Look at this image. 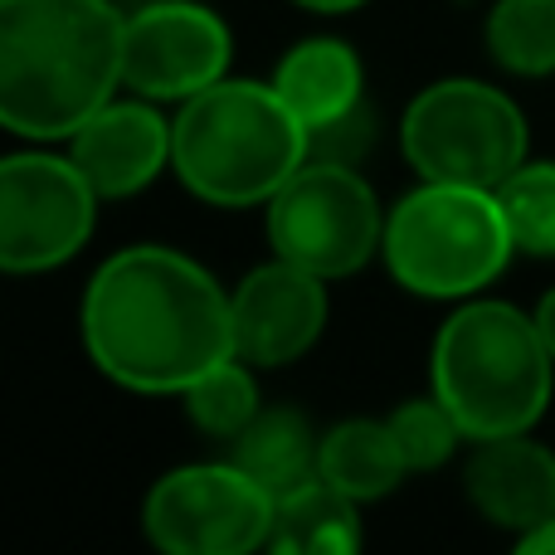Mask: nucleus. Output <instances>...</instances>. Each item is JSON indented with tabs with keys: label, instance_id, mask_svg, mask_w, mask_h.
Here are the masks:
<instances>
[{
	"label": "nucleus",
	"instance_id": "obj_1",
	"mask_svg": "<svg viewBox=\"0 0 555 555\" xmlns=\"http://www.w3.org/2000/svg\"><path fill=\"white\" fill-rule=\"evenodd\" d=\"M83 341L98 371L127 390L185 395V385L234 356V307L195 259L137 244L88 283Z\"/></svg>",
	"mask_w": 555,
	"mask_h": 555
},
{
	"label": "nucleus",
	"instance_id": "obj_2",
	"mask_svg": "<svg viewBox=\"0 0 555 555\" xmlns=\"http://www.w3.org/2000/svg\"><path fill=\"white\" fill-rule=\"evenodd\" d=\"M122 29L113 0H0V127L74 137L122 83Z\"/></svg>",
	"mask_w": 555,
	"mask_h": 555
},
{
	"label": "nucleus",
	"instance_id": "obj_3",
	"mask_svg": "<svg viewBox=\"0 0 555 555\" xmlns=\"http://www.w3.org/2000/svg\"><path fill=\"white\" fill-rule=\"evenodd\" d=\"M312 132L269 83L220 78L185 98L171 122V162L185 191L210 205H263L307 166Z\"/></svg>",
	"mask_w": 555,
	"mask_h": 555
},
{
	"label": "nucleus",
	"instance_id": "obj_4",
	"mask_svg": "<svg viewBox=\"0 0 555 555\" xmlns=\"http://www.w3.org/2000/svg\"><path fill=\"white\" fill-rule=\"evenodd\" d=\"M551 365L537 317L507 302H473L434 341V395L468 439L527 434L546 414Z\"/></svg>",
	"mask_w": 555,
	"mask_h": 555
},
{
	"label": "nucleus",
	"instance_id": "obj_5",
	"mask_svg": "<svg viewBox=\"0 0 555 555\" xmlns=\"http://www.w3.org/2000/svg\"><path fill=\"white\" fill-rule=\"evenodd\" d=\"M380 249L400 287L420 297H463L507 269L517 244L498 191L429 181L390 210Z\"/></svg>",
	"mask_w": 555,
	"mask_h": 555
},
{
	"label": "nucleus",
	"instance_id": "obj_6",
	"mask_svg": "<svg viewBox=\"0 0 555 555\" xmlns=\"http://www.w3.org/2000/svg\"><path fill=\"white\" fill-rule=\"evenodd\" d=\"M404 156L424 181L498 191L527 156V122L507 93L473 78L424 88L404 113Z\"/></svg>",
	"mask_w": 555,
	"mask_h": 555
},
{
	"label": "nucleus",
	"instance_id": "obj_7",
	"mask_svg": "<svg viewBox=\"0 0 555 555\" xmlns=\"http://www.w3.org/2000/svg\"><path fill=\"white\" fill-rule=\"evenodd\" d=\"M269 240L278 259L317 278L365 269L385 240L380 205L351 162H312L269 201Z\"/></svg>",
	"mask_w": 555,
	"mask_h": 555
},
{
	"label": "nucleus",
	"instance_id": "obj_8",
	"mask_svg": "<svg viewBox=\"0 0 555 555\" xmlns=\"http://www.w3.org/2000/svg\"><path fill=\"white\" fill-rule=\"evenodd\" d=\"M278 498L240 463L176 468L146 492V537L171 555H249L269 546Z\"/></svg>",
	"mask_w": 555,
	"mask_h": 555
},
{
	"label": "nucleus",
	"instance_id": "obj_9",
	"mask_svg": "<svg viewBox=\"0 0 555 555\" xmlns=\"http://www.w3.org/2000/svg\"><path fill=\"white\" fill-rule=\"evenodd\" d=\"M98 195L68 156H0V273H44L93 234Z\"/></svg>",
	"mask_w": 555,
	"mask_h": 555
},
{
	"label": "nucleus",
	"instance_id": "obj_10",
	"mask_svg": "<svg viewBox=\"0 0 555 555\" xmlns=\"http://www.w3.org/2000/svg\"><path fill=\"white\" fill-rule=\"evenodd\" d=\"M230 68V29L195 0H152L127 15L122 83L142 98H195Z\"/></svg>",
	"mask_w": 555,
	"mask_h": 555
},
{
	"label": "nucleus",
	"instance_id": "obj_11",
	"mask_svg": "<svg viewBox=\"0 0 555 555\" xmlns=\"http://www.w3.org/2000/svg\"><path fill=\"white\" fill-rule=\"evenodd\" d=\"M326 278L278 259L234 287V356L249 365H287L322 336Z\"/></svg>",
	"mask_w": 555,
	"mask_h": 555
},
{
	"label": "nucleus",
	"instance_id": "obj_12",
	"mask_svg": "<svg viewBox=\"0 0 555 555\" xmlns=\"http://www.w3.org/2000/svg\"><path fill=\"white\" fill-rule=\"evenodd\" d=\"M68 162L83 171L98 201H122L152 185L171 162V127L146 103H103L68 137Z\"/></svg>",
	"mask_w": 555,
	"mask_h": 555
},
{
	"label": "nucleus",
	"instance_id": "obj_13",
	"mask_svg": "<svg viewBox=\"0 0 555 555\" xmlns=\"http://www.w3.org/2000/svg\"><path fill=\"white\" fill-rule=\"evenodd\" d=\"M468 498L498 527H541L555 517V453L521 434L482 439V449L468 459Z\"/></svg>",
	"mask_w": 555,
	"mask_h": 555
},
{
	"label": "nucleus",
	"instance_id": "obj_14",
	"mask_svg": "<svg viewBox=\"0 0 555 555\" xmlns=\"http://www.w3.org/2000/svg\"><path fill=\"white\" fill-rule=\"evenodd\" d=\"M273 88L307 132H322L361 103V59L341 39H307L278 64Z\"/></svg>",
	"mask_w": 555,
	"mask_h": 555
},
{
	"label": "nucleus",
	"instance_id": "obj_15",
	"mask_svg": "<svg viewBox=\"0 0 555 555\" xmlns=\"http://www.w3.org/2000/svg\"><path fill=\"white\" fill-rule=\"evenodd\" d=\"M269 546L283 555H351L361 551V517L356 498L332 488L326 478H312L278 498Z\"/></svg>",
	"mask_w": 555,
	"mask_h": 555
},
{
	"label": "nucleus",
	"instance_id": "obj_16",
	"mask_svg": "<svg viewBox=\"0 0 555 555\" xmlns=\"http://www.w3.org/2000/svg\"><path fill=\"white\" fill-rule=\"evenodd\" d=\"M234 463L249 478H259L273 498H287L293 488L322 478V443L312 439V424L297 410H259V420L234 439Z\"/></svg>",
	"mask_w": 555,
	"mask_h": 555
},
{
	"label": "nucleus",
	"instance_id": "obj_17",
	"mask_svg": "<svg viewBox=\"0 0 555 555\" xmlns=\"http://www.w3.org/2000/svg\"><path fill=\"white\" fill-rule=\"evenodd\" d=\"M317 473H322L332 488H341L346 498L371 502V498H385V492L400 488L410 463H404L390 424L351 420V424H336L322 439V463H317Z\"/></svg>",
	"mask_w": 555,
	"mask_h": 555
},
{
	"label": "nucleus",
	"instance_id": "obj_18",
	"mask_svg": "<svg viewBox=\"0 0 555 555\" xmlns=\"http://www.w3.org/2000/svg\"><path fill=\"white\" fill-rule=\"evenodd\" d=\"M488 49L512 74L541 78L555 68V0H498L488 20Z\"/></svg>",
	"mask_w": 555,
	"mask_h": 555
},
{
	"label": "nucleus",
	"instance_id": "obj_19",
	"mask_svg": "<svg viewBox=\"0 0 555 555\" xmlns=\"http://www.w3.org/2000/svg\"><path fill=\"white\" fill-rule=\"evenodd\" d=\"M185 410L215 439H240L259 420V385H254L249 365H240V356L210 365L201 380L185 385Z\"/></svg>",
	"mask_w": 555,
	"mask_h": 555
},
{
	"label": "nucleus",
	"instance_id": "obj_20",
	"mask_svg": "<svg viewBox=\"0 0 555 555\" xmlns=\"http://www.w3.org/2000/svg\"><path fill=\"white\" fill-rule=\"evenodd\" d=\"M498 205L507 215L512 244L521 254L551 259L555 254V162L517 166L507 181L498 185Z\"/></svg>",
	"mask_w": 555,
	"mask_h": 555
},
{
	"label": "nucleus",
	"instance_id": "obj_21",
	"mask_svg": "<svg viewBox=\"0 0 555 555\" xmlns=\"http://www.w3.org/2000/svg\"><path fill=\"white\" fill-rule=\"evenodd\" d=\"M390 434H395V443H400V453H404V463L410 468H439L443 459L453 453V443H459V420H453L449 410H443V400L434 395V400H410V404H400V410L390 414Z\"/></svg>",
	"mask_w": 555,
	"mask_h": 555
},
{
	"label": "nucleus",
	"instance_id": "obj_22",
	"mask_svg": "<svg viewBox=\"0 0 555 555\" xmlns=\"http://www.w3.org/2000/svg\"><path fill=\"white\" fill-rule=\"evenodd\" d=\"M521 551L527 555H551L555 551V517L541 521V527H531V531H521Z\"/></svg>",
	"mask_w": 555,
	"mask_h": 555
},
{
	"label": "nucleus",
	"instance_id": "obj_23",
	"mask_svg": "<svg viewBox=\"0 0 555 555\" xmlns=\"http://www.w3.org/2000/svg\"><path fill=\"white\" fill-rule=\"evenodd\" d=\"M537 326H541V341H546V351L555 356V287L546 297H541V307H537Z\"/></svg>",
	"mask_w": 555,
	"mask_h": 555
},
{
	"label": "nucleus",
	"instance_id": "obj_24",
	"mask_svg": "<svg viewBox=\"0 0 555 555\" xmlns=\"http://www.w3.org/2000/svg\"><path fill=\"white\" fill-rule=\"evenodd\" d=\"M297 5L322 10V15H341V10H356V5H365V0H297Z\"/></svg>",
	"mask_w": 555,
	"mask_h": 555
},
{
	"label": "nucleus",
	"instance_id": "obj_25",
	"mask_svg": "<svg viewBox=\"0 0 555 555\" xmlns=\"http://www.w3.org/2000/svg\"><path fill=\"white\" fill-rule=\"evenodd\" d=\"M137 5H152V0H137Z\"/></svg>",
	"mask_w": 555,
	"mask_h": 555
}]
</instances>
